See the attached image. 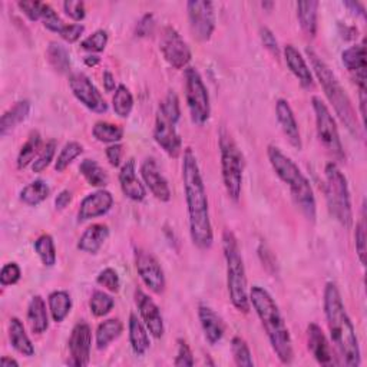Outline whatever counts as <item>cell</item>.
<instances>
[{
  "mask_svg": "<svg viewBox=\"0 0 367 367\" xmlns=\"http://www.w3.org/2000/svg\"><path fill=\"white\" fill-rule=\"evenodd\" d=\"M182 182L188 208L191 241L200 250H208L214 241L208 196L199 161H196V157L191 148L184 151Z\"/></svg>",
  "mask_w": 367,
  "mask_h": 367,
  "instance_id": "obj_1",
  "label": "cell"
},
{
  "mask_svg": "<svg viewBox=\"0 0 367 367\" xmlns=\"http://www.w3.org/2000/svg\"><path fill=\"white\" fill-rule=\"evenodd\" d=\"M324 315L331 340L343 363L349 367H359L361 363V352L356 330L346 312L340 292L331 281L324 287Z\"/></svg>",
  "mask_w": 367,
  "mask_h": 367,
  "instance_id": "obj_2",
  "label": "cell"
},
{
  "mask_svg": "<svg viewBox=\"0 0 367 367\" xmlns=\"http://www.w3.org/2000/svg\"><path fill=\"white\" fill-rule=\"evenodd\" d=\"M250 304L261 320L270 345L280 361L283 364H290L294 359L293 340L289 327L271 294L261 286H252L250 290Z\"/></svg>",
  "mask_w": 367,
  "mask_h": 367,
  "instance_id": "obj_3",
  "label": "cell"
},
{
  "mask_svg": "<svg viewBox=\"0 0 367 367\" xmlns=\"http://www.w3.org/2000/svg\"><path fill=\"white\" fill-rule=\"evenodd\" d=\"M267 155L275 175L290 188L296 206L301 210L307 220L315 221L316 196L307 177L303 174L297 164L290 157L281 152L277 147L270 145L267 150Z\"/></svg>",
  "mask_w": 367,
  "mask_h": 367,
  "instance_id": "obj_4",
  "label": "cell"
},
{
  "mask_svg": "<svg viewBox=\"0 0 367 367\" xmlns=\"http://www.w3.org/2000/svg\"><path fill=\"white\" fill-rule=\"evenodd\" d=\"M305 53L310 58V62H312L313 71H315L317 79L320 80L323 91H324L327 99L330 101V103L333 105L336 114L338 115V118L342 120V122L345 124V127L347 128V131L353 136L361 138V125L359 124V120L356 117V110L352 105L349 95L343 89L342 83L338 82L334 72L329 68V65L320 58V56L313 49L307 48Z\"/></svg>",
  "mask_w": 367,
  "mask_h": 367,
  "instance_id": "obj_5",
  "label": "cell"
},
{
  "mask_svg": "<svg viewBox=\"0 0 367 367\" xmlns=\"http://www.w3.org/2000/svg\"><path fill=\"white\" fill-rule=\"evenodd\" d=\"M222 250L225 264H227V287L230 300L238 312L247 315L251 307L247 274L237 237L230 230H225L222 234Z\"/></svg>",
  "mask_w": 367,
  "mask_h": 367,
  "instance_id": "obj_6",
  "label": "cell"
},
{
  "mask_svg": "<svg viewBox=\"0 0 367 367\" xmlns=\"http://www.w3.org/2000/svg\"><path fill=\"white\" fill-rule=\"evenodd\" d=\"M324 192L327 207L331 217L343 225L345 229H352L353 225V208L350 189L347 184V178L340 171L336 162H329L324 168Z\"/></svg>",
  "mask_w": 367,
  "mask_h": 367,
  "instance_id": "obj_7",
  "label": "cell"
},
{
  "mask_svg": "<svg viewBox=\"0 0 367 367\" xmlns=\"http://www.w3.org/2000/svg\"><path fill=\"white\" fill-rule=\"evenodd\" d=\"M221 150V175L222 182L230 199L237 203L241 196L243 188V171H244V157L234 143L230 134L225 131L220 136Z\"/></svg>",
  "mask_w": 367,
  "mask_h": 367,
  "instance_id": "obj_8",
  "label": "cell"
},
{
  "mask_svg": "<svg viewBox=\"0 0 367 367\" xmlns=\"http://www.w3.org/2000/svg\"><path fill=\"white\" fill-rule=\"evenodd\" d=\"M185 99L192 124L203 127L211 115L210 95L203 76L191 66L185 69Z\"/></svg>",
  "mask_w": 367,
  "mask_h": 367,
  "instance_id": "obj_9",
  "label": "cell"
},
{
  "mask_svg": "<svg viewBox=\"0 0 367 367\" xmlns=\"http://www.w3.org/2000/svg\"><path fill=\"white\" fill-rule=\"evenodd\" d=\"M312 103L316 115V129L320 144L336 161H345V148L330 109L319 96H313Z\"/></svg>",
  "mask_w": 367,
  "mask_h": 367,
  "instance_id": "obj_10",
  "label": "cell"
},
{
  "mask_svg": "<svg viewBox=\"0 0 367 367\" xmlns=\"http://www.w3.org/2000/svg\"><path fill=\"white\" fill-rule=\"evenodd\" d=\"M159 50L164 59L174 69H187L192 58L188 43L173 26L164 27L159 38Z\"/></svg>",
  "mask_w": 367,
  "mask_h": 367,
  "instance_id": "obj_11",
  "label": "cell"
},
{
  "mask_svg": "<svg viewBox=\"0 0 367 367\" xmlns=\"http://www.w3.org/2000/svg\"><path fill=\"white\" fill-rule=\"evenodd\" d=\"M187 10L194 38L200 42L210 41L215 31L214 5L208 0H189Z\"/></svg>",
  "mask_w": 367,
  "mask_h": 367,
  "instance_id": "obj_12",
  "label": "cell"
},
{
  "mask_svg": "<svg viewBox=\"0 0 367 367\" xmlns=\"http://www.w3.org/2000/svg\"><path fill=\"white\" fill-rule=\"evenodd\" d=\"M135 267L143 280V283L155 294H162L165 290V274L164 270L152 252L136 248L135 250Z\"/></svg>",
  "mask_w": 367,
  "mask_h": 367,
  "instance_id": "obj_13",
  "label": "cell"
},
{
  "mask_svg": "<svg viewBox=\"0 0 367 367\" xmlns=\"http://www.w3.org/2000/svg\"><path fill=\"white\" fill-rule=\"evenodd\" d=\"M69 88L73 96L83 106H87L89 110L95 112V114H105L108 110V103L103 99L102 94L85 73H72L69 76Z\"/></svg>",
  "mask_w": 367,
  "mask_h": 367,
  "instance_id": "obj_14",
  "label": "cell"
},
{
  "mask_svg": "<svg viewBox=\"0 0 367 367\" xmlns=\"http://www.w3.org/2000/svg\"><path fill=\"white\" fill-rule=\"evenodd\" d=\"M69 353L71 366L83 367L89 364L91 347H92V330L87 322H79L73 326L69 337Z\"/></svg>",
  "mask_w": 367,
  "mask_h": 367,
  "instance_id": "obj_15",
  "label": "cell"
},
{
  "mask_svg": "<svg viewBox=\"0 0 367 367\" xmlns=\"http://www.w3.org/2000/svg\"><path fill=\"white\" fill-rule=\"evenodd\" d=\"M155 143L173 158H177L182 150V141L177 132V122L168 118L162 110L158 109L154 128Z\"/></svg>",
  "mask_w": 367,
  "mask_h": 367,
  "instance_id": "obj_16",
  "label": "cell"
},
{
  "mask_svg": "<svg viewBox=\"0 0 367 367\" xmlns=\"http://www.w3.org/2000/svg\"><path fill=\"white\" fill-rule=\"evenodd\" d=\"M135 304L138 307V313L141 316V320L148 329L150 334L155 338H161L164 336L165 327H164V319L161 315V310L157 305V303L145 294L141 289L135 290Z\"/></svg>",
  "mask_w": 367,
  "mask_h": 367,
  "instance_id": "obj_17",
  "label": "cell"
},
{
  "mask_svg": "<svg viewBox=\"0 0 367 367\" xmlns=\"http://www.w3.org/2000/svg\"><path fill=\"white\" fill-rule=\"evenodd\" d=\"M114 206V196L106 189H98L92 194H88L82 200L78 211V221H89L92 218H98L109 213Z\"/></svg>",
  "mask_w": 367,
  "mask_h": 367,
  "instance_id": "obj_18",
  "label": "cell"
},
{
  "mask_svg": "<svg viewBox=\"0 0 367 367\" xmlns=\"http://www.w3.org/2000/svg\"><path fill=\"white\" fill-rule=\"evenodd\" d=\"M141 175H143L145 185L150 188L157 200L162 203H168L171 200V189H169L168 181L162 175L161 169L154 158H147L143 162V165H141Z\"/></svg>",
  "mask_w": 367,
  "mask_h": 367,
  "instance_id": "obj_19",
  "label": "cell"
},
{
  "mask_svg": "<svg viewBox=\"0 0 367 367\" xmlns=\"http://www.w3.org/2000/svg\"><path fill=\"white\" fill-rule=\"evenodd\" d=\"M275 117H277V121H278L281 129H283L287 141L290 143V145L300 151L303 148V144H301V135H300L298 124L296 121L294 112H293L290 103L286 99H278L277 101Z\"/></svg>",
  "mask_w": 367,
  "mask_h": 367,
  "instance_id": "obj_20",
  "label": "cell"
},
{
  "mask_svg": "<svg viewBox=\"0 0 367 367\" xmlns=\"http://www.w3.org/2000/svg\"><path fill=\"white\" fill-rule=\"evenodd\" d=\"M307 346H308V350L312 352V354L320 364L323 366L336 364L327 338L322 327L316 323H310L307 327Z\"/></svg>",
  "mask_w": 367,
  "mask_h": 367,
  "instance_id": "obj_21",
  "label": "cell"
},
{
  "mask_svg": "<svg viewBox=\"0 0 367 367\" xmlns=\"http://www.w3.org/2000/svg\"><path fill=\"white\" fill-rule=\"evenodd\" d=\"M120 184H121V189L125 194V196H128L129 200L132 201H143L145 200L147 196V189L144 187V184L139 181V178L136 177V164L134 158H129L121 168V173H120Z\"/></svg>",
  "mask_w": 367,
  "mask_h": 367,
  "instance_id": "obj_22",
  "label": "cell"
},
{
  "mask_svg": "<svg viewBox=\"0 0 367 367\" xmlns=\"http://www.w3.org/2000/svg\"><path fill=\"white\" fill-rule=\"evenodd\" d=\"M345 68L354 75L359 89H366V49L363 45L347 48L342 53Z\"/></svg>",
  "mask_w": 367,
  "mask_h": 367,
  "instance_id": "obj_23",
  "label": "cell"
},
{
  "mask_svg": "<svg viewBox=\"0 0 367 367\" xmlns=\"http://www.w3.org/2000/svg\"><path fill=\"white\" fill-rule=\"evenodd\" d=\"M199 317L206 336V340L210 345H217L218 342H221V338L224 337L225 333V324L222 319L207 304H200Z\"/></svg>",
  "mask_w": 367,
  "mask_h": 367,
  "instance_id": "obj_24",
  "label": "cell"
},
{
  "mask_svg": "<svg viewBox=\"0 0 367 367\" xmlns=\"http://www.w3.org/2000/svg\"><path fill=\"white\" fill-rule=\"evenodd\" d=\"M285 58L287 62V66L290 68L292 73L298 79L300 85L303 88H312L313 87V73L310 71L305 59L303 55L298 52V49L293 45H287L285 48Z\"/></svg>",
  "mask_w": 367,
  "mask_h": 367,
  "instance_id": "obj_25",
  "label": "cell"
},
{
  "mask_svg": "<svg viewBox=\"0 0 367 367\" xmlns=\"http://www.w3.org/2000/svg\"><path fill=\"white\" fill-rule=\"evenodd\" d=\"M109 237V229L105 224H92L83 231L78 241V250L87 254H96Z\"/></svg>",
  "mask_w": 367,
  "mask_h": 367,
  "instance_id": "obj_26",
  "label": "cell"
},
{
  "mask_svg": "<svg viewBox=\"0 0 367 367\" xmlns=\"http://www.w3.org/2000/svg\"><path fill=\"white\" fill-rule=\"evenodd\" d=\"M27 323L34 334H43L49 329L46 303L41 296H34L27 305Z\"/></svg>",
  "mask_w": 367,
  "mask_h": 367,
  "instance_id": "obj_27",
  "label": "cell"
},
{
  "mask_svg": "<svg viewBox=\"0 0 367 367\" xmlns=\"http://www.w3.org/2000/svg\"><path fill=\"white\" fill-rule=\"evenodd\" d=\"M148 333L150 331L143 323V320H139L136 315L131 313L129 316V343H131L132 352L136 356H144L148 352L151 346Z\"/></svg>",
  "mask_w": 367,
  "mask_h": 367,
  "instance_id": "obj_28",
  "label": "cell"
},
{
  "mask_svg": "<svg viewBox=\"0 0 367 367\" xmlns=\"http://www.w3.org/2000/svg\"><path fill=\"white\" fill-rule=\"evenodd\" d=\"M9 340L12 347L26 356V357H32L35 356V347L31 342L29 336H27L23 323L17 317H12L9 322Z\"/></svg>",
  "mask_w": 367,
  "mask_h": 367,
  "instance_id": "obj_29",
  "label": "cell"
},
{
  "mask_svg": "<svg viewBox=\"0 0 367 367\" xmlns=\"http://www.w3.org/2000/svg\"><path fill=\"white\" fill-rule=\"evenodd\" d=\"M31 114V102L27 99L16 102L9 110H6L0 120V135L5 136L19 124H22Z\"/></svg>",
  "mask_w": 367,
  "mask_h": 367,
  "instance_id": "obj_30",
  "label": "cell"
},
{
  "mask_svg": "<svg viewBox=\"0 0 367 367\" xmlns=\"http://www.w3.org/2000/svg\"><path fill=\"white\" fill-rule=\"evenodd\" d=\"M317 10L319 2L316 0H308V2L297 3V17L303 32L307 36H316L317 32Z\"/></svg>",
  "mask_w": 367,
  "mask_h": 367,
  "instance_id": "obj_31",
  "label": "cell"
},
{
  "mask_svg": "<svg viewBox=\"0 0 367 367\" xmlns=\"http://www.w3.org/2000/svg\"><path fill=\"white\" fill-rule=\"evenodd\" d=\"M49 304V312L56 323H62L71 313L72 310V298L68 292L58 290L49 294L48 297Z\"/></svg>",
  "mask_w": 367,
  "mask_h": 367,
  "instance_id": "obj_32",
  "label": "cell"
},
{
  "mask_svg": "<svg viewBox=\"0 0 367 367\" xmlns=\"http://www.w3.org/2000/svg\"><path fill=\"white\" fill-rule=\"evenodd\" d=\"M124 324L120 319H109L102 322L96 329V349L105 350L112 342L122 334Z\"/></svg>",
  "mask_w": 367,
  "mask_h": 367,
  "instance_id": "obj_33",
  "label": "cell"
},
{
  "mask_svg": "<svg viewBox=\"0 0 367 367\" xmlns=\"http://www.w3.org/2000/svg\"><path fill=\"white\" fill-rule=\"evenodd\" d=\"M49 194V185L43 180H36L20 191V201L29 207H38L48 199Z\"/></svg>",
  "mask_w": 367,
  "mask_h": 367,
  "instance_id": "obj_34",
  "label": "cell"
},
{
  "mask_svg": "<svg viewBox=\"0 0 367 367\" xmlns=\"http://www.w3.org/2000/svg\"><path fill=\"white\" fill-rule=\"evenodd\" d=\"M46 58L50 66L59 73H68L71 69V58L68 49L58 42H50L46 50Z\"/></svg>",
  "mask_w": 367,
  "mask_h": 367,
  "instance_id": "obj_35",
  "label": "cell"
},
{
  "mask_svg": "<svg viewBox=\"0 0 367 367\" xmlns=\"http://www.w3.org/2000/svg\"><path fill=\"white\" fill-rule=\"evenodd\" d=\"M79 171L92 187L103 188L108 185V174L95 159H83L79 165Z\"/></svg>",
  "mask_w": 367,
  "mask_h": 367,
  "instance_id": "obj_36",
  "label": "cell"
},
{
  "mask_svg": "<svg viewBox=\"0 0 367 367\" xmlns=\"http://www.w3.org/2000/svg\"><path fill=\"white\" fill-rule=\"evenodd\" d=\"M41 145H42L41 134L38 131H32L29 138H27V141L19 151L17 161H16L19 169H24L31 162H34L35 157L39 155L41 152Z\"/></svg>",
  "mask_w": 367,
  "mask_h": 367,
  "instance_id": "obj_37",
  "label": "cell"
},
{
  "mask_svg": "<svg viewBox=\"0 0 367 367\" xmlns=\"http://www.w3.org/2000/svg\"><path fill=\"white\" fill-rule=\"evenodd\" d=\"M92 135L96 141L103 144H118L124 138V128L110 122L99 121L92 128Z\"/></svg>",
  "mask_w": 367,
  "mask_h": 367,
  "instance_id": "obj_38",
  "label": "cell"
},
{
  "mask_svg": "<svg viewBox=\"0 0 367 367\" xmlns=\"http://www.w3.org/2000/svg\"><path fill=\"white\" fill-rule=\"evenodd\" d=\"M112 105H114V110L118 117L128 118L131 115L134 108V96L125 85H118L115 95L112 98Z\"/></svg>",
  "mask_w": 367,
  "mask_h": 367,
  "instance_id": "obj_39",
  "label": "cell"
},
{
  "mask_svg": "<svg viewBox=\"0 0 367 367\" xmlns=\"http://www.w3.org/2000/svg\"><path fill=\"white\" fill-rule=\"evenodd\" d=\"M35 251L45 267H53L56 263V248L53 238L49 234H42L35 241Z\"/></svg>",
  "mask_w": 367,
  "mask_h": 367,
  "instance_id": "obj_40",
  "label": "cell"
},
{
  "mask_svg": "<svg viewBox=\"0 0 367 367\" xmlns=\"http://www.w3.org/2000/svg\"><path fill=\"white\" fill-rule=\"evenodd\" d=\"M115 305V300L112 298L108 293L96 290L92 293L89 300L91 313L95 317H103L112 312V308Z\"/></svg>",
  "mask_w": 367,
  "mask_h": 367,
  "instance_id": "obj_41",
  "label": "cell"
},
{
  "mask_svg": "<svg viewBox=\"0 0 367 367\" xmlns=\"http://www.w3.org/2000/svg\"><path fill=\"white\" fill-rule=\"evenodd\" d=\"M83 152V147L76 143V141H71V143H68L61 154L58 155V158H56L55 161V171H58V173H64L65 169L79 157L82 155Z\"/></svg>",
  "mask_w": 367,
  "mask_h": 367,
  "instance_id": "obj_42",
  "label": "cell"
},
{
  "mask_svg": "<svg viewBox=\"0 0 367 367\" xmlns=\"http://www.w3.org/2000/svg\"><path fill=\"white\" fill-rule=\"evenodd\" d=\"M231 352H233V357L237 366H243V367H252L254 366V360L250 352V347L247 345V342L244 338L236 336L233 340H231Z\"/></svg>",
  "mask_w": 367,
  "mask_h": 367,
  "instance_id": "obj_43",
  "label": "cell"
},
{
  "mask_svg": "<svg viewBox=\"0 0 367 367\" xmlns=\"http://www.w3.org/2000/svg\"><path fill=\"white\" fill-rule=\"evenodd\" d=\"M56 148H58V144H56L55 139L48 141L46 145L41 150L38 158L32 164V171L34 173L41 174L45 171V169L50 165V162L53 161V157L56 154Z\"/></svg>",
  "mask_w": 367,
  "mask_h": 367,
  "instance_id": "obj_44",
  "label": "cell"
},
{
  "mask_svg": "<svg viewBox=\"0 0 367 367\" xmlns=\"http://www.w3.org/2000/svg\"><path fill=\"white\" fill-rule=\"evenodd\" d=\"M158 109L162 110L168 118H171L174 122L178 124L181 118V106H180V99L174 91H169L166 94L165 99L161 102Z\"/></svg>",
  "mask_w": 367,
  "mask_h": 367,
  "instance_id": "obj_45",
  "label": "cell"
},
{
  "mask_svg": "<svg viewBox=\"0 0 367 367\" xmlns=\"http://www.w3.org/2000/svg\"><path fill=\"white\" fill-rule=\"evenodd\" d=\"M366 215H364V206L361 210V217L359 222L356 224V233H354V240H356V252L361 266L366 263Z\"/></svg>",
  "mask_w": 367,
  "mask_h": 367,
  "instance_id": "obj_46",
  "label": "cell"
},
{
  "mask_svg": "<svg viewBox=\"0 0 367 367\" xmlns=\"http://www.w3.org/2000/svg\"><path fill=\"white\" fill-rule=\"evenodd\" d=\"M96 283L102 287H105L110 293H118L121 290V278L118 273L114 268H103L98 277H96Z\"/></svg>",
  "mask_w": 367,
  "mask_h": 367,
  "instance_id": "obj_47",
  "label": "cell"
},
{
  "mask_svg": "<svg viewBox=\"0 0 367 367\" xmlns=\"http://www.w3.org/2000/svg\"><path fill=\"white\" fill-rule=\"evenodd\" d=\"M106 45H108V34L103 29H99V31L94 32L91 36H88L87 39H83L80 42V48L83 50L91 52V53L103 52Z\"/></svg>",
  "mask_w": 367,
  "mask_h": 367,
  "instance_id": "obj_48",
  "label": "cell"
},
{
  "mask_svg": "<svg viewBox=\"0 0 367 367\" xmlns=\"http://www.w3.org/2000/svg\"><path fill=\"white\" fill-rule=\"evenodd\" d=\"M41 20L43 22V26L46 27L48 31L50 32H55L61 35V32L64 31L65 27V23L62 22V19L58 16V13H56L49 5L43 3V9H42V17Z\"/></svg>",
  "mask_w": 367,
  "mask_h": 367,
  "instance_id": "obj_49",
  "label": "cell"
},
{
  "mask_svg": "<svg viewBox=\"0 0 367 367\" xmlns=\"http://www.w3.org/2000/svg\"><path fill=\"white\" fill-rule=\"evenodd\" d=\"M22 277V270L16 263H8L0 271V285L3 287H9L16 285Z\"/></svg>",
  "mask_w": 367,
  "mask_h": 367,
  "instance_id": "obj_50",
  "label": "cell"
},
{
  "mask_svg": "<svg viewBox=\"0 0 367 367\" xmlns=\"http://www.w3.org/2000/svg\"><path fill=\"white\" fill-rule=\"evenodd\" d=\"M64 10L75 22H80L87 16L85 3L80 0H66V2H64Z\"/></svg>",
  "mask_w": 367,
  "mask_h": 367,
  "instance_id": "obj_51",
  "label": "cell"
},
{
  "mask_svg": "<svg viewBox=\"0 0 367 367\" xmlns=\"http://www.w3.org/2000/svg\"><path fill=\"white\" fill-rule=\"evenodd\" d=\"M175 366H184V367H191L194 366V356L191 352V347L188 343L182 338H178V353L174 360Z\"/></svg>",
  "mask_w": 367,
  "mask_h": 367,
  "instance_id": "obj_52",
  "label": "cell"
},
{
  "mask_svg": "<svg viewBox=\"0 0 367 367\" xmlns=\"http://www.w3.org/2000/svg\"><path fill=\"white\" fill-rule=\"evenodd\" d=\"M17 8L24 13V16L32 20H41L42 17V9H43V3L42 2H19Z\"/></svg>",
  "mask_w": 367,
  "mask_h": 367,
  "instance_id": "obj_53",
  "label": "cell"
},
{
  "mask_svg": "<svg viewBox=\"0 0 367 367\" xmlns=\"http://www.w3.org/2000/svg\"><path fill=\"white\" fill-rule=\"evenodd\" d=\"M85 31V26L79 24V23H73V24H65L64 31L61 32V38L69 43H75L79 41V38L82 36Z\"/></svg>",
  "mask_w": 367,
  "mask_h": 367,
  "instance_id": "obj_54",
  "label": "cell"
},
{
  "mask_svg": "<svg viewBox=\"0 0 367 367\" xmlns=\"http://www.w3.org/2000/svg\"><path fill=\"white\" fill-rule=\"evenodd\" d=\"M154 27H155L154 15L147 13V15H144L143 17H141V20L138 22V26H136V35L141 36V38L150 36V35L154 32Z\"/></svg>",
  "mask_w": 367,
  "mask_h": 367,
  "instance_id": "obj_55",
  "label": "cell"
},
{
  "mask_svg": "<svg viewBox=\"0 0 367 367\" xmlns=\"http://www.w3.org/2000/svg\"><path fill=\"white\" fill-rule=\"evenodd\" d=\"M260 39H261L264 48L268 49L273 55H275V56L280 55L278 42H277L274 34L268 29V27H261V29H260Z\"/></svg>",
  "mask_w": 367,
  "mask_h": 367,
  "instance_id": "obj_56",
  "label": "cell"
},
{
  "mask_svg": "<svg viewBox=\"0 0 367 367\" xmlns=\"http://www.w3.org/2000/svg\"><path fill=\"white\" fill-rule=\"evenodd\" d=\"M106 158L109 161V164L112 166H120L121 165V161H122V157H124V145H121L120 143L118 144H110L106 151Z\"/></svg>",
  "mask_w": 367,
  "mask_h": 367,
  "instance_id": "obj_57",
  "label": "cell"
},
{
  "mask_svg": "<svg viewBox=\"0 0 367 367\" xmlns=\"http://www.w3.org/2000/svg\"><path fill=\"white\" fill-rule=\"evenodd\" d=\"M71 201H72V192L69 189L61 191L55 200L56 210H65L71 204Z\"/></svg>",
  "mask_w": 367,
  "mask_h": 367,
  "instance_id": "obj_58",
  "label": "cell"
},
{
  "mask_svg": "<svg viewBox=\"0 0 367 367\" xmlns=\"http://www.w3.org/2000/svg\"><path fill=\"white\" fill-rule=\"evenodd\" d=\"M103 88L106 92H112L118 88L114 75H112L109 71L103 72Z\"/></svg>",
  "mask_w": 367,
  "mask_h": 367,
  "instance_id": "obj_59",
  "label": "cell"
},
{
  "mask_svg": "<svg viewBox=\"0 0 367 367\" xmlns=\"http://www.w3.org/2000/svg\"><path fill=\"white\" fill-rule=\"evenodd\" d=\"M345 6L346 8H349L352 12H354V13H359L360 16H366V12H364V6L361 5V3H359V2H345Z\"/></svg>",
  "mask_w": 367,
  "mask_h": 367,
  "instance_id": "obj_60",
  "label": "cell"
},
{
  "mask_svg": "<svg viewBox=\"0 0 367 367\" xmlns=\"http://www.w3.org/2000/svg\"><path fill=\"white\" fill-rule=\"evenodd\" d=\"M83 62H85V65L89 66V68H95V66H98L101 64V58L96 55H88V56H85V58H83Z\"/></svg>",
  "mask_w": 367,
  "mask_h": 367,
  "instance_id": "obj_61",
  "label": "cell"
},
{
  "mask_svg": "<svg viewBox=\"0 0 367 367\" xmlns=\"http://www.w3.org/2000/svg\"><path fill=\"white\" fill-rule=\"evenodd\" d=\"M0 366H2V367H8V366H15V367H17L19 363H17L15 359H10V357L3 356L2 359H0Z\"/></svg>",
  "mask_w": 367,
  "mask_h": 367,
  "instance_id": "obj_62",
  "label": "cell"
},
{
  "mask_svg": "<svg viewBox=\"0 0 367 367\" xmlns=\"http://www.w3.org/2000/svg\"><path fill=\"white\" fill-rule=\"evenodd\" d=\"M271 6H273V3H266V2L263 3V8H271Z\"/></svg>",
  "mask_w": 367,
  "mask_h": 367,
  "instance_id": "obj_63",
  "label": "cell"
}]
</instances>
